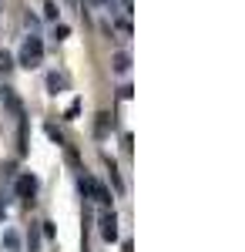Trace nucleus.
<instances>
[{"label": "nucleus", "instance_id": "1", "mask_svg": "<svg viewBox=\"0 0 245 252\" xmlns=\"http://www.w3.org/2000/svg\"><path fill=\"white\" fill-rule=\"evenodd\" d=\"M44 64V40L37 34H27L24 44H20V54H17V67H27V71H34Z\"/></svg>", "mask_w": 245, "mask_h": 252}, {"label": "nucleus", "instance_id": "2", "mask_svg": "<svg viewBox=\"0 0 245 252\" xmlns=\"http://www.w3.org/2000/svg\"><path fill=\"white\" fill-rule=\"evenodd\" d=\"M14 195H17L24 205H34V198H37V178L31 172H20L17 182H14Z\"/></svg>", "mask_w": 245, "mask_h": 252}, {"label": "nucleus", "instance_id": "3", "mask_svg": "<svg viewBox=\"0 0 245 252\" xmlns=\"http://www.w3.org/2000/svg\"><path fill=\"white\" fill-rule=\"evenodd\" d=\"M97 232H101V239L108 246L118 242V215H114V209H101V215H97Z\"/></svg>", "mask_w": 245, "mask_h": 252}, {"label": "nucleus", "instance_id": "4", "mask_svg": "<svg viewBox=\"0 0 245 252\" xmlns=\"http://www.w3.org/2000/svg\"><path fill=\"white\" fill-rule=\"evenodd\" d=\"M111 71H114V74H121V78H124V74L131 71V54H128V51H118V54L111 58Z\"/></svg>", "mask_w": 245, "mask_h": 252}, {"label": "nucleus", "instance_id": "5", "mask_svg": "<svg viewBox=\"0 0 245 252\" xmlns=\"http://www.w3.org/2000/svg\"><path fill=\"white\" fill-rule=\"evenodd\" d=\"M3 104H7V108H10V115L17 118H24V104H20V97L14 94V88H3Z\"/></svg>", "mask_w": 245, "mask_h": 252}, {"label": "nucleus", "instance_id": "6", "mask_svg": "<svg viewBox=\"0 0 245 252\" xmlns=\"http://www.w3.org/2000/svg\"><path fill=\"white\" fill-rule=\"evenodd\" d=\"M104 165H108V178H111L114 192H124V182H121V172H118V165H114L111 158H104Z\"/></svg>", "mask_w": 245, "mask_h": 252}, {"label": "nucleus", "instance_id": "7", "mask_svg": "<svg viewBox=\"0 0 245 252\" xmlns=\"http://www.w3.org/2000/svg\"><path fill=\"white\" fill-rule=\"evenodd\" d=\"M64 84H67V81H64V74L51 71V74H47V94H61V91H64Z\"/></svg>", "mask_w": 245, "mask_h": 252}, {"label": "nucleus", "instance_id": "8", "mask_svg": "<svg viewBox=\"0 0 245 252\" xmlns=\"http://www.w3.org/2000/svg\"><path fill=\"white\" fill-rule=\"evenodd\" d=\"M44 131H47V138L54 141L57 148H64V145H67V141H64V135H61V128H57L54 121H47V125H44Z\"/></svg>", "mask_w": 245, "mask_h": 252}, {"label": "nucleus", "instance_id": "9", "mask_svg": "<svg viewBox=\"0 0 245 252\" xmlns=\"http://www.w3.org/2000/svg\"><path fill=\"white\" fill-rule=\"evenodd\" d=\"M14 67H17V61H14V54H7V51H0V74L7 78V74H10Z\"/></svg>", "mask_w": 245, "mask_h": 252}, {"label": "nucleus", "instance_id": "10", "mask_svg": "<svg viewBox=\"0 0 245 252\" xmlns=\"http://www.w3.org/2000/svg\"><path fill=\"white\" fill-rule=\"evenodd\" d=\"M114 121H111V115H108V111H101V115H97V125H94V131L97 135H108V128H111Z\"/></svg>", "mask_w": 245, "mask_h": 252}, {"label": "nucleus", "instance_id": "11", "mask_svg": "<svg viewBox=\"0 0 245 252\" xmlns=\"http://www.w3.org/2000/svg\"><path fill=\"white\" fill-rule=\"evenodd\" d=\"M3 246H7V252H20V235L17 232H3Z\"/></svg>", "mask_w": 245, "mask_h": 252}, {"label": "nucleus", "instance_id": "12", "mask_svg": "<svg viewBox=\"0 0 245 252\" xmlns=\"http://www.w3.org/2000/svg\"><path fill=\"white\" fill-rule=\"evenodd\" d=\"M57 14H61V7H57L54 0H44V17H47V20H57Z\"/></svg>", "mask_w": 245, "mask_h": 252}, {"label": "nucleus", "instance_id": "13", "mask_svg": "<svg viewBox=\"0 0 245 252\" xmlns=\"http://www.w3.org/2000/svg\"><path fill=\"white\" fill-rule=\"evenodd\" d=\"M71 37V27L67 24H54V40H67Z\"/></svg>", "mask_w": 245, "mask_h": 252}, {"label": "nucleus", "instance_id": "14", "mask_svg": "<svg viewBox=\"0 0 245 252\" xmlns=\"http://www.w3.org/2000/svg\"><path fill=\"white\" fill-rule=\"evenodd\" d=\"M27 249H31V252L40 249V232H37V229H31V235H27Z\"/></svg>", "mask_w": 245, "mask_h": 252}, {"label": "nucleus", "instance_id": "15", "mask_svg": "<svg viewBox=\"0 0 245 252\" xmlns=\"http://www.w3.org/2000/svg\"><path fill=\"white\" fill-rule=\"evenodd\" d=\"M77 111H81V97H74V101H71V108L64 111V121H74V115H77Z\"/></svg>", "mask_w": 245, "mask_h": 252}, {"label": "nucleus", "instance_id": "16", "mask_svg": "<svg viewBox=\"0 0 245 252\" xmlns=\"http://www.w3.org/2000/svg\"><path fill=\"white\" fill-rule=\"evenodd\" d=\"M24 24H27V31H31V34H34V31L40 27V20L34 17V14H27V17H24Z\"/></svg>", "mask_w": 245, "mask_h": 252}, {"label": "nucleus", "instance_id": "17", "mask_svg": "<svg viewBox=\"0 0 245 252\" xmlns=\"http://www.w3.org/2000/svg\"><path fill=\"white\" fill-rule=\"evenodd\" d=\"M114 24L121 27V34H131V24H128V17H114Z\"/></svg>", "mask_w": 245, "mask_h": 252}, {"label": "nucleus", "instance_id": "18", "mask_svg": "<svg viewBox=\"0 0 245 252\" xmlns=\"http://www.w3.org/2000/svg\"><path fill=\"white\" fill-rule=\"evenodd\" d=\"M40 225H44V229H40L44 239H54V222H40Z\"/></svg>", "mask_w": 245, "mask_h": 252}, {"label": "nucleus", "instance_id": "19", "mask_svg": "<svg viewBox=\"0 0 245 252\" xmlns=\"http://www.w3.org/2000/svg\"><path fill=\"white\" fill-rule=\"evenodd\" d=\"M118 97L128 101V97H131V84H121V88H118Z\"/></svg>", "mask_w": 245, "mask_h": 252}, {"label": "nucleus", "instance_id": "20", "mask_svg": "<svg viewBox=\"0 0 245 252\" xmlns=\"http://www.w3.org/2000/svg\"><path fill=\"white\" fill-rule=\"evenodd\" d=\"M3 219H7V195L0 192V222H3Z\"/></svg>", "mask_w": 245, "mask_h": 252}, {"label": "nucleus", "instance_id": "21", "mask_svg": "<svg viewBox=\"0 0 245 252\" xmlns=\"http://www.w3.org/2000/svg\"><path fill=\"white\" fill-rule=\"evenodd\" d=\"M88 3H94V7H108V10H114V7H111V0H88Z\"/></svg>", "mask_w": 245, "mask_h": 252}]
</instances>
